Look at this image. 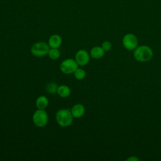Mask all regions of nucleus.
<instances>
[{"label":"nucleus","instance_id":"obj_1","mask_svg":"<svg viewBox=\"0 0 161 161\" xmlns=\"http://www.w3.org/2000/svg\"><path fill=\"white\" fill-rule=\"evenodd\" d=\"M153 55V53L152 48L147 45L137 47L133 52L134 58L136 60L141 62H146L150 60Z\"/></svg>","mask_w":161,"mask_h":161},{"label":"nucleus","instance_id":"obj_2","mask_svg":"<svg viewBox=\"0 0 161 161\" xmlns=\"http://www.w3.org/2000/svg\"><path fill=\"white\" fill-rule=\"evenodd\" d=\"M73 118L70 110L67 109H60L55 114L56 121L62 127L70 126L73 122Z\"/></svg>","mask_w":161,"mask_h":161},{"label":"nucleus","instance_id":"obj_3","mask_svg":"<svg viewBox=\"0 0 161 161\" xmlns=\"http://www.w3.org/2000/svg\"><path fill=\"white\" fill-rule=\"evenodd\" d=\"M32 119L35 126L39 128H43L48 123V116L44 109H38L33 113Z\"/></svg>","mask_w":161,"mask_h":161},{"label":"nucleus","instance_id":"obj_4","mask_svg":"<svg viewBox=\"0 0 161 161\" xmlns=\"http://www.w3.org/2000/svg\"><path fill=\"white\" fill-rule=\"evenodd\" d=\"M50 48L48 43L44 42H38L32 45L31 48V53L35 57H41L48 55Z\"/></svg>","mask_w":161,"mask_h":161},{"label":"nucleus","instance_id":"obj_5","mask_svg":"<svg viewBox=\"0 0 161 161\" xmlns=\"http://www.w3.org/2000/svg\"><path fill=\"white\" fill-rule=\"evenodd\" d=\"M79 65L75 60L73 58H67L63 60L60 65V69L65 74H74L75 70L78 68Z\"/></svg>","mask_w":161,"mask_h":161},{"label":"nucleus","instance_id":"obj_6","mask_svg":"<svg viewBox=\"0 0 161 161\" xmlns=\"http://www.w3.org/2000/svg\"><path fill=\"white\" fill-rule=\"evenodd\" d=\"M122 43L126 49L128 50H133L138 46V39L135 35L128 33L123 36Z\"/></svg>","mask_w":161,"mask_h":161},{"label":"nucleus","instance_id":"obj_7","mask_svg":"<svg viewBox=\"0 0 161 161\" xmlns=\"http://www.w3.org/2000/svg\"><path fill=\"white\" fill-rule=\"evenodd\" d=\"M75 60L79 66H85L90 60V54L86 50H79L75 53Z\"/></svg>","mask_w":161,"mask_h":161},{"label":"nucleus","instance_id":"obj_8","mask_svg":"<svg viewBox=\"0 0 161 161\" xmlns=\"http://www.w3.org/2000/svg\"><path fill=\"white\" fill-rule=\"evenodd\" d=\"M70 111L74 118H80L85 113V108L82 104H75L72 106Z\"/></svg>","mask_w":161,"mask_h":161},{"label":"nucleus","instance_id":"obj_9","mask_svg":"<svg viewBox=\"0 0 161 161\" xmlns=\"http://www.w3.org/2000/svg\"><path fill=\"white\" fill-rule=\"evenodd\" d=\"M62 38L58 35L55 34L50 36L48 39V45L52 48H58L62 44Z\"/></svg>","mask_w":161,"mask_h":161},{"label":"nucleus","instance_id":"obj_10","mask_svg":"<svg viewBox=\"0 0 161 161\" xmlns=\"http://www.w3.org/2000/svg\"><path fill=\"white\" fill-rule=\"evenodd\" d=\"M105 51L101 47L96 46L91 49L90 56L95 59H99L102 58L104 55Z\"/></svg>","mask_w":161,"mask_h":161},{"label":"nucleus","instance_id":"obj_11","mask_svg":"<svg viewBox=\"0 0 161 161\" xmlns=\"http://www.w3.org/2000/svg\"><path fill=\"white\" fill-rule=\"evenodd\" d=\"M57 93L58 95L62 97V98H66L68 97L71 93V91L70 87L67 85H60L58 87L57 92Z\"/></svg>","mask_w":161,"mask_h":161},{"label":"nucleus","instance_id":"obj_12","mask_svg":"<svg viewBox=\"0 0 161 161\" xmlns=\"http://www.w3.org/2000/svg\"><path fill=\"white\" fill-rule=\"evenodd\" d=\"M36 107L39 109H45L48 104V99L45 96H40L35 102Z\"/></svg>","mask_w":161,"mask_h":161},{"label":"nucleus","instance_id":"obj_13","mask_svg":"<svg viewBox=\"0 0 161 161\" xmlns=\"http://www.w3.org/2000/svg\"><path fill=\"white\" fill-rule=\"evenodd\" d=\"M74 75L77 80H83L86 77V72L83 69L78 67L74 72Z\"/></svg>","mask_w":161,"mask_h":161},{"label":"nucleus","instance_id":"obj_14","mask_svg":"<svg viewBox=\"0 0 161 161\" xmlns=\"http://www.w3.org/2000/svg\"><path fill=\"white\" fill-rule=\"evenodd\" d=\"M48 55L52 60H57L60 56V52L58 48H50L48 53Z\"/></svg>","mask_w":161,"mask_h":161},{"label":"nucleus","instance_id":"obj_15","mask_svg":"<svg viewBox=\"0 0 161 161\" xmlns=\"http://www.w3.org/2000/svg\"><path fill=\"white\" fill-rule=\"evenodd\" d=\"M58 85L55 82H50L48 83L46 86V91L47 92L54 94L57 93V89H58Z\"/></svg>","mask_w":161,"mask_h":161},{"label":"nucleus","instance_id":"obj_16","mask_svg":"<svg viewBox=\"0 0 161 161\" xmlns=\"http://www.w3.org/2000/svg\"><path fill=\"white\" fill-rule=\"evenodd\" d=\"M101 47L103 48V50L105 52H108L111 50V48L112 47V44L109 41H105L102 43Z\"/></svg>","mask_w":161,"mask_h":161},{"label":"nucleus","instance_id":"obj_17","mask_svg":"<svg viewBox=\"0 0 161 161\" xmlns=\"http://www.w3.org/2000/svg\"><path fill=\"white\" fill-rule=\"evenodd\" d=\"M128 161H138V158L135 156H131L130 157H129L128 158H127Z\"/></svg>","mask_w":161,"mask_h":161}]
</instances>
